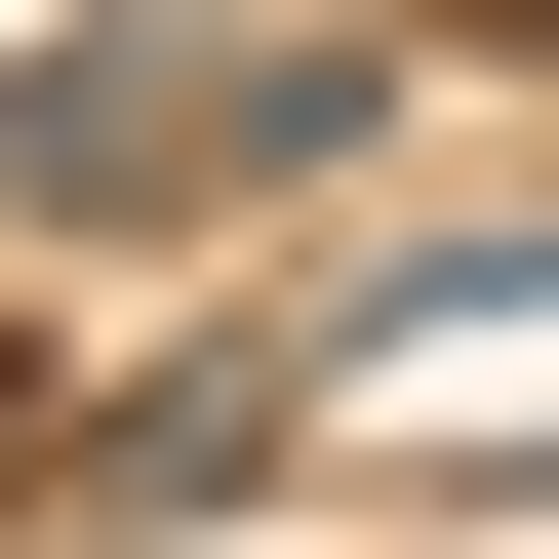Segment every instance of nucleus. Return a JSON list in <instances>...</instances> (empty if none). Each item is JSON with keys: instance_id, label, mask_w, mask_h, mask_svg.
<instances>
[{"instance_id": "1", "label": "nucleus", "mask_w": 559, "mask_h": 559, "mask_svg": "<svg viewBox=\"0 0 559 559\" xmlns=\"http://www.w3.org/2000/svg\"><path fill=\"white\" fill-rule=\"evenodd\" d=\"M400 120V40H40L0 81V200L40 240H200V200H320Z\"/></svg>"}, {"instance_id": "2", "label": "nucleus", "mask_w": 559, "mask_h": 559, "mask_svg": "<svg viewBox=\"0 0 559 559\" xmlns=\"http://www.w3.org/2000/svg\"><path fill=\"white\" fill-rule=\"evenodd\" d=\"M81 479H120V400H40V360H0V520H81Z\"/></svg>"}]
</instances>
